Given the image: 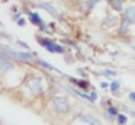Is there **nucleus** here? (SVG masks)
Wrapping results in <instances>:
<instances>
[{
	"label": "nucleus",
	"mask_w": 135,
	"mask_h": 125,
	"mask_svg": "<svg viewBox=\"0 0 135 125\" xmlns=\"http://www.w3.org/2000/svg\"><path fill=\"white\" fill-rule=\"evenodd\" d=\"M128 28H129V23L126 22L125 19H122V22H120V26H119V34H120V35H125L126 32H128Z\"/></svg>",
	"instance_id": "9b49d317"
},
{
	"label": "nucleus",
	"mask_w": 135,
	"mask_h": 125,
	"mask_svg": "<svg viewBox=\"0 0 135 125\" xmlns=\"http://www.w3.org/2000/svg\"><path fill=\"white\" fill-rule=\"evenodd\" d=\"M29 19H31V22L33 23V25H38L41 29H45V26H44V23H42V20H41V17H39V15L38 13H29Z\"/></svg>",
	"instance_id": "39448f33"
},
{
	"label": "nucleus",
	"mask_w": 135,
	"mask_h": 125,
	"mask_svg": "<svg viewBox=\"0 0 135 125\" xmlns=\"http://www.w3.org/2000/svg\"><path fill=\"white\" fill-rule=\"evenodd\" d=\"M0 66H2L3 70H10V68L15 67V64L9 60V57H6V58H3V60H0Z\"/></svg>",
	"instance_id": "0eeeda50"
},
{
	"label": "nucleus",
	"mask_w": 135,
	"mask_h": 125,
	"mask_svg": "<svg viewBox=\"0 0 135 125\" xmlns=\"http://www.w3.org/2000/svg\"><path fill=\"white\" fill-rule=\"evenodd\" d=\"M28 89L31 90L32 95H38V93H42V81L39 77H31L29 80L26 81Z\"/></svg>",
	"instance_id": "f03ea898"
},
{
	"label": "nucleus",
	"mask_w": 135,
	"mask_h": 125,
	"mask_svg": "<svg viewBox=\"0 0 135 125\" xmlns=\"http://www.w3.org/2000/svg\"><path fill=\"white\" fill-rule=\"evenodd\" d=\"M47 49L50 52H57V54H61V52H64V48H62L61 45H57V44H51L50 47H47Z\"/></svg>",
	"instance_id": "1a4fd4ad"
},
{
	"label": "nucleus",
	"mask_w": 135,
	"mask_h": 125,
	"mask_svg": "<svg viewBox=\"0 0 135 125\" xmlns=\"http://www.w3.org/2000/svg\"><path fill=\"white\" fill-rule=\"evenodd\" d=\"M18 23H19L21 26H23V25H25V19H22V17H21V19L18 20Z\"/></svg>",
	"instance_id": "412c9836"
},
{
	"label": "nucleus",
	"mask_w": 135,
	"mask_h": 125,
	"mask_svg": "<svg viewBox=\"0 0 135 125\" xmlns=\"http://www.w3.org/2000/svg\"><path fill=\"white\" fill-rule=\"evenodd\" d=\"M52 106L57 112L60 113H65L68 110V100L64 98V96H54L52 98Z\"/></svg>",
	"instance_id": "f257e3e1"
},
{
	"label": "nucleus",
	"mask_w": 135,
	"mask_h": 125,
	"mask_svg": "<svg viewBox=\"0 0 135 125\" xmlns=\"http://www.w3.org/2000/svg\"><path fill=\"white\" fill-rule=\"evenodd\" d=\"M109 22H105V26H113L115 25V20H116V19H115V17H109Z\"/></svg>",
	"instance_id": "f3484780"
},
{
	"label": "nucleus",
	"mask_w": 135,
	"mask_h": 125,
	"mask_svg": "<svg viewBox=\"0 0 135 125\" xmlns=\"http://www.w3.org/2000/svg\"><path fill=\"white\" fill-rule=\"evenodd\" d=\"M123 19H125L129 25L135 23V9L134 7H128V9H126V10L123 12Z\"/></svg>",
	"instance_id": "7ed1b4c3"
},
{
	"label": "nucleus",
	"mask_w": 135,
	"mask_h": 125,
	"mask_svg": "<svg viewBox=\"0 0 135 125\" xmlns=\"http://www.w3.org/2000/svg\"><path fill=\"white\" fill-rule=\"evenodd\" d=\"M108 112L110 113V115H118V110H116V108H113V106H109V109H108Z\"/></svg>",
	"instance_id": "a211bd4d"
},
{
	"label": "nucleus",
	"mask_w": 135,
	"mask_h": 125,
	"mask_svg": "<svg viewBox=\"0 0 135 125\" xmlns=\"http://www.w3.org/2000/svg\"><path fill=\"white\" fill-rule=\"evenodd\" d=\"M129 100H131V102H135V93H134V92L129 93Z\"/></svg>",
	"instance_id": "aec40b11"
},
{
	"label": "nucleus",
	"mask_w": 135,
	"mask_h": 125,
	"mask_svg": "<svg viewBox=\"0 0 135 125\" xmlns=\"http://www.w3.org/2000/svg\"><path fill=\"white\" fill-rule=\"evenodd\" d=\"M39 64H41L44 68H47V70H54V71H58V70L55 68L54 66H51V64H48L47 61H44V60H39Z\"/></svg>",
	"instance_id": "ddd939ff"
},
{
	"label": "nucleus",
	"mask_w": 135,
	"mask_h": 125,
	"mask_svg": "<svg viewBox=\"0 0 135 125\" xmlns=\"http://www.w3.org/2000/svg\"><path fill=\"white\" fill-rule=\"evenodd\" d=\"M99 2V0H89V3H87V9L90 10V9H93L94 6H96V3Z\"/></svg>",
	"instance_id": "dca6fc26"
},
{
	"label": "nucleus",
	"mask_w": 135,
	"mask_h": 125,
	"mask_svg": "<svg viewBox=\"0 0 135 125\" xmlns=\"http://www.w3.org/2000/svg\"><path fill=\"white\" fill-rule=\"evenodd\" d=\"M118 122L119 124H126V116L125 115H122V113H118Z\"/></svg>",
	"instance_id": "2eb2a0df"
},
{
	"label": "nucleus",
	"mask_w": 135,
	"mask_h": 125,
	"mask_svg": "<svg viewBox=\"0 0 135 125\" xmlns=\"http://www.w3.org/2000/svg\"><path fill=\"white\" fill-rule=\"evenodd\" d=\"M19 45H21V47H23V48H28V45H26V44H25V42H22V41H19Z\"/></svg>",
	"instance_id": "4be33fe9"
},
{
	"label": "nucleus",
	"mask_w": 135,
	"mask_h": 125,
	"mask_svg": "<svg viewBox=\"0 0 135 125\" xmlns=\"http://www.w3.org/2000/svg\"><path fill=\"white\" fill-rule=\"evenodd\" d=\"M103 74H106V76H115V71H113V70H105V71H103Z\"/></svg>",
	"instance_id": "6ab92c4d"
},
{
	"label": "nucleus",
	"mask_w": 135,
	"mask_h": 125,
	"mask_svg": "<svg viewBox=\"0 0 135 125\" xmlns=\"http://www.w3.org/2000/svg\"><path fill=\"white\" fill-rule=\"evenodd\" d=\"M81 121L86 122V124H89V125H100L99 119L94 118L93 115H90V113H83V115H81Z\"/></svg>",
	"instance_id": "20e7f679"
},
{
	"label": "nucleus",
	"mask_w": 135,
	"mask_h": 125,
	"mask_svg": "<svg viewBox=\"0 0 135 125\" xmlns=\"http://www.w3.org/2000/svg\"><path fill=\"white\" fill-rule=\"evenodd\" d=\"M39 6H41V7H44L45 10H47L48 13H51V15H52V16L58 17V12H57V10H55V7H54V6H51L50 3H45V2H41V3H39Z\"/></svg>",
	"instance_id": "423d86ee"
},
{
	"label": "nucleus",
	"mask_w": 135,
	"mask_h": 125,
	"mask_svg": "<svg viewBox=\"0 0 135 125\" xmlns=\"http://www.w3.org/2000/svg\"><path fill=\"white\" fill-rule=\"evenodd\" d=\"M118 89H119V81H118V80L112 81V83H110V90H112V92H116Z\"/></svg>",
	"instance_id": "4468645a"
},
{
	"label": "nucleus",
	"mask_w": 135,
	"mask_h": 125,
	"mask_svg": "<svg viewBox=\"0 0 135 125\" xmlns=\"http://www.w3.org/2000/svg\"><path fill=\"white\" fill-rule=\"evenodd\" d=\"M123 2H125V0H110L112 9H115L116 12H120L122 7H123Z\"/></svg>",
	"instance_id": "9d476101"
},
{
	"label": "nucleus",
	"mask_w": 135,
	"mask_h": 125,
	"mask_svg": "<svg viewBox=\"0 0 135 125\" xmlns=\"http://www.w3.org/2000/svg\"><path fill=\"white\" fill-rule=\"evenodd\" d=\"M68 78H70L71 83H74L76 86L81 87L83 90H86V92H87V87H89V83H87V81H84V80H76V78H71V77H68Z\"/></svg>",
	"instance_id": "6e6552de"
},
{
	"label": "nucleus",
	"mask_w": 135,
	"mask_h": 125,
	"mask_svg": "<svg viewBox=\"0 0 135 125\" xmlns=\"http://www.w3.org/2000/svg\"><path fill=\"white\" fill-rule=\"evenodd\" d=\"M38 41H39V44H41L42 47H50L51 44H54V41L52 39H48V38H38Z\"/></svg>",
	"instance_id": "f8f14e48"
}]
</instances>
